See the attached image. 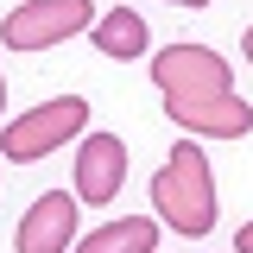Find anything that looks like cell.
I'll use <instances>...</instances> for the list:
<instances>
[{
  "label": "cell",
  "mask_w": 253,
  "mask_h": 253,
  "mask_svg": "<svg viewBox=\"0 0 253 253\" xmlns=\"http://www.w3.org/2000/svg\"><path fill=\"white\" fill-rule=\"evenodd\" d=\"M171 6H209V0H171Z\"/></svg>",
  "instance_id": "obj_12"
},
{
  "label": "cell",
  "mask_w": 253,
  "mask_h": 253,
  "mask_svg": "<svg viewBox=\"0 0 253 253\" xmlns=\"http://www.w3.org/2000/svg\"><path fill=\"white\" fill-rule=\"evenodd\" d=\"M121 184H126V139L89 133V139L76 146V203L101 209V203L121 196Z\"/></svg>",
  "instance_id": "obj_5"
},
{
  "label": "cell",
  "mask_w": 253,
  "mask_h": 253,
  "mask_svg": "<svg viewBox=\"0 0 253 253\" xmlns=\"http://www.w3.org/2000/svg\"><path fill=\"white\" fill-rule=\"evenodd\" d=\"M152 83L165 89V101H196V95H234V70L209 44H165L152 57Z\"/></svg>",
  "instance_id": "obj_3"
},
{
  "label": "cell",
  "mask_w": 253,
  "mask_h": 253,
  "mask_svg": "<svg viewBox=\"0 0 253 253\" xmlns=\"http://www.w3.org/2000/svg\"><path fill=\"white\" fill-rule=\"evenodd\" d=\"M241 57H247V63H253V26H247V38H241Z\"/></svg>",
  "instance_id": "obj_11"
},
{
  "label": "cell",
  "mask_w": 253,
  "mask_h": 253,
  "mask_svg": "<svg viewBox=\"0 0 253 253\" xmlns=\"http://www.w3.org/2000/svg\"><path fill=\"white\" fill-rule=\"evenodd\" d=\"M234 253H253V221L241 228V234H234Z\"/></svg>",
  "instance_id": "obj_10"
},
{
  "label": "cell",
  "mask_w": 253,
  "mask_h": 253,
  "mask_svg": "<svg viewBox=\"0 0 253 253\" xmlns=\"http://www.w3.org/2000/svg\"><path fill=\"white\" fill-rule=\"evenodd\" d=\"M158 247V221L152 215H121L108 228H95L76 241V253H152Z\"/></svg>",
  "instance_id": "obj_8"
},
{
  "label": "cell",
  "mask_w": 253,
  "mask_h": 253,
  "mask_svg": "<svg viewBox=\"0 0 253 253\" xmlns=\"http://www.w3.org/2000/svg\"><path fill=\"white\" fill-rule=\"evenodd\" d=\"M70 241H76V190H44L13 234L19 253H70Z\"/></svg>",
  "instance_id": "obj_6"
},
{
  "label": "cell",
  "mask_w": 253,
  "mask_h": 253,
  "mask_svg": "<svg viewBox=\"0 0 253 253\" xmlns=\"http://www.w3.org/2000/svg\"><path fill=\"white\" fill-rule=\"evenodd\" d=\"M89 26H95V0H26V6L6 13L0 38L13 51H51V44H63Z\"/></svg>",
  "instance_id": "obj_4"
},
{
  "label": "cell",
  "mask_w": 253,
  "mask_h": 253,
  "mask_svg": "<svg viewBox=\"0 0 253 253\" xmlns=\"http://www.w3.org/2000/svg\"><path fill=\"white\" fill-rule=\"evenodd\" d=\"M165 114L184 133H215V139H241L253 126V108L241 95H196V101H165Z\"/></svg>",
  "instance_id": "obj_7"
},
{
  "label": "cell",
  "mask_w": 253,
  "mask_h": 253,
  "mask_svg": "<svg viewBox=\"0 0 253 253\" xmlns=\"http://www.w3.org/2000/svg\"><path fill=\"white\" fill-rule=\"evenodd\" d=\"M152 209H158L165 228H177L190 241L215 228V171H209V152H203V146H177V152L158 165Z\"/></svg>",
  "instance_id": "obj_1"
},
{
  "label": "cell",
  "mask_w": 253,
  "mask_h": 253,
  "mask_svg": "<svg viewBox=\"0 0 253 253\" xmlns=\"http://www.w3.org/2000/svg\"><path fill=\"white\" fill-rule=\"evenodd\" d=\"M83 126H89V101H83V95H51V101L26 108L19 121H6V133H0V158H19V165L51 158L57 146H70Z\"/></svg>",
  "instance_id": "obj_2"
},
{
  "label": "cell",
  "mask_w": 253,
  "mask_h": 253,
  "mask_svg": "<svg viewBox=\"0 0 253 253\" xmlns=\"http://www.w3.org/2000/svg\"><path fill=\"white\" fill-rule=\"evenodd\" d=\"M0 114H6V76H0Z\"/></svg>",
  "instance_id": "obj_13"
},
{
  "label": "cell",
  "mask_w": 253,
  "mask_h": 253,
  "mask_svg": "<svg viewBox=\"0 0 253 253\" xmlns=\"http://www.w3.org/2000/svg\"><path fill=\"white\" fill-rule=\"evenodd\" d=\"M95 51H101V57H139V51H146V19H139V13H133V6H114V13H101V19H95Z\"/></svg>",
  "instance_id": "obj_9"
}]
</instances>
